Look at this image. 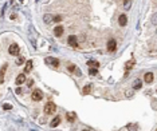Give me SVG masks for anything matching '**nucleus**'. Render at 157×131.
Listing matches in <instances>:
<instances>
[{
	"mask_svg": "<svg viewBox=\"0 0 157 131\" xmlns=\"http://www.w3.org/2000/svg\"><path fill=\"white\" fill-rule=\"evenodd\" d=\"M126 95H128V96H133V91H128V92H126Z\"/></svg>",
	"mask_w": 157,
	"mask_h": 131,
	"instance_id": "cd10ccee",
	"label": "nucleus"
},
{
	"mask_svg": "<svg viewBox=\"0 0 157 131\" xmlns=\"http://www.w3.org/2000/svg\"><path fill=\"white\" fill-rule=\"evenodd\" d=\"M67 41H69V44L73 45V47H78V37L75 36V35H70L69 39H67Z\"/></svg>",
	"mask_w": 157,
	"mask_h": 131,
	"instance_id": "39448f33",
	"label": "nucleus"
},
{
	"mask_svg": "<svg viewBox=\"0 0 157 131\" xmlns=\"http://www.w3.org/2000/svg\"><path fill=\"white\" fill-rule=\"evenodd\" d=\"M55 111H57V104H55L54 102L46 103V106H44V114L46 115H52Z\"/></svg>",
	"mask_w": 157,
	"mask_h": 131,
	"instance_id": "f257e3e1",
	"label": "nucleus"
},
{
	"mask_svg": "<svg viewBox=\"0 0 157 131\" xmlns=\"http://www.w3.org/2000/svg\"><path fill=\"white\" fill-rule=\"evenodd\" d=\"M152 21H153V24H157V13H154V15H153Z\"/></svg>",
	"mask_w": 157,
	"mask_h": 131,
	"instance_id": "393cba45",
	"label": "nucleus"
},
{
	"mask_svg": "<svg viewBox=\"0 0 157 131\" xmlns=\"http://www.w3.org/2000/svg\"><path fill=\"white\" fill-rule=\"evenodd\" d=\"M118 23H120L121 27H124V25H126V23H128V19H126V15H120V17H118Z\"/></svg>",
	"mask_w": 157,
	"mask_h": 131,
	"instance_id": "6e6552de",
	"label": "nucleus"
},
{
	"mask_svg": "<svg viewBox=\"0 0 157 131\" xmlns=\"http://www.w3.org/2000/svg\"><path fill=\"white\" fill-rule=\"evenodd\" d=\"M141 86H142V82H141L140 79H136V80H134V90L141 88Z\"/></svg>",
	"mask_w": 157,
	"mask_h": 131,
	"instance_id": "a211bd4d",
	"label": "nucleus"
},
{
	"mask_svg": "<svg viewBox=\"0 0 157 131\" xmlns=\"http://www.w3.org/2000/svg\"><path fill=\"white\" fill-rule=\"evenodd\" d=\"M24 82H26V75L24 74L17 75V78H16V84L17 86H19V84H23Z\"/></svg>",
	"mask_w": 157,
	"mask_h": 131,
	"instance_id": "9b49d317",
	"label": "nucleus"
},
{
	"mask_svg": "<svg viewBox=\"0 0 157 131\" xmlns=\"http://www.w3.org/2000/svg\"><path fill=\"white\" fill-rule=\"evenodd\" d=\"M61 20H62V17L59 16V15H58V16H54V21H57V23H59V21H61Z\"/></svg>",
	"mask_w": 157,
	"mask_h": 131,
	"instance_id": "a878e982",
	"label": "nucleus"
},
{
	"mask_svg": "<svg viewBox=\"0 0 157 131\" xmlns=\"http://www.w3.org/2000/svg\"><path fill=\"white\" fill-rule=\"evenodd\" d=\"M87 66H89L90 68H98L99 63H98V61H95V60H89V61H87Z\"/></svg>",
	"mask_w": 157,
	"mask_h": 131,
	"instance_id": "4468645a",
	"label": "nucleus"
},
{
	"mask_svg": "<svg viewBox=\"0 0 157 131\" xmlns=\"http://www.w3.org/2000/svg\"><path fill=\"white\" fill-rule=\"evenodd\" d=\"M156 35H157V29H156Z\"/></svg>",
	"mask_w": 157,
	"mask_h": 131,
	"instance_id": "2f4dec72",
	"label": "nucleus"
},
{
	"mask_svg": "<svg viewBox=\"0 0 157 131\" xmlns=\"http://www.w3.org/2000/svg\"><path fill=\"white\" fill-rule=\"evenodd\" d=\"M20 92H22V88H20V87H17V88H16V94H20Z\"/></svg>",
	"mask_w": 157,
	"mask_h": 131,
	"instance_id": "c756f323",
	"label": "nucleus"
},
{
	"mask_svg": "<svg viewBox=\"0 0 157 131\" xmlns=\"http://www.w3.org/2000/svg\"><path fill=\"white\" fill-rule=\"evenodd\" d=\"M3 108H4V110H11V108H12V106H11V104H8V103H4V104H3Z\"/></svg>",
	"mask_w": 157,
	"mask_h": 131,
	"instance_id": "4be33fe9",
	"label": "nucleus"
},
{
	"mask_svg": "<svg viewBox=\"0 0 157 131\" xmlns=\"http://www.w3.org/2000/svg\"><path fill=\"white\" fill-rule=\"evenodd\" d=\"M23 63H24V57H19V59H17V61H16L17 66H22Z\"/></svg>",
	"mask_w": 157,
	"mask_h": 131,
	"instance_id": "412c9836",
	"label": "nucleus"
},
{
	"mask_svg": "<svg viewBox=\"0 0 157 131\" xmlns=\"http://www.w3.org/2000/svg\"><path fill=\"white\" fill-rule=\"evenodd\" d=\"M8 53L9 55H12V56L19 55V45H17L16 43H12V44L8 47Z\"/></svg>",
	"mask_w": 157,
	"mask_h": 131,
	"instance_id": "7ed1b4c3",
	"label": "nucleus"
},
{
	"mask_svg": "<svg viewBox=\"0 0 157 131\" xmlns=\"http://www.w3.org/2000/svg\"><path fill=\"white\" fill-rule=\"evenodd\" d=\"M116 48H117V41L114 40V39H112V40H109L108 41V49L109 51H116Z\"/></svg>",
	"mask_w": 157,
	"mask_h": 131,
	"instance_id": "423d86ee",
	"label": "nucleus"
},
{
	"mask_svg": "<svg viewBox=\"0 0 157 131\" xmlns=\"http://www.w3.org/2000/svg\"><path fill=\"white\" fill-rule=\"evenodd\" d=\"M44 61H46V64H50V66H52V67H58V66H59V60H58V59L51 57V56L46 57Z\"/></svg>",
	"mask_w": 157,
	"mask_h": 131,
	"instance_id": "20e7f679",
	"label": "nucleus"
},
{
	"mask_svg": "<svg viewBox=\"0 0 157 131\" xmlns=\"http://www.w3.org/2000/svg\"><path fill=\"white\" fill-rule=\"evenodd\" d=\"M128 130L129 131H137V126L136 124H128Z\"/></svg>",
	"mask_w": 157,
	"mask_h": 131,
	"instance_id": "6ab92c4d",
	"label": "nucleus"
},
{
	"mask_svg": "<svg viewBox=\"0 0 157 131\" xmlns=\"http://www.w3.org/2000/svg\"><path fill=\"white\" fill-rule=\"evenodd\" d=\"M34 84V80H28V87H32Z\"/></svg>",
	"mask_w": 157,
	"mask_h": 131,
	"instance_id": "c85d7f7f",
	"label": "nucleus"
},
{
	"mask_svg": "<svg viewBox=\"0 0 157 131\" xmlns=\"http://www.w3.org/2000/svg\"><path fill=\"white\" fill-rule=\"evenodd\" d=\"M59 123H61V118H59V116H57V118L52 119V122L50 123V126H51V127H57Z\"/></svg>",
	"mask_w": 157,
	"mask_h": 131,
	"instance_id": "dca6fc26",
	"label": "nucleus"
},
{
	"mask_svg": "<svg viewBox=\"0 0 157 131\" xmlns=\"http://www.w3.org/2000/svg\"><path fill=\"white\" fill-rule=\"evenodd\" d=\"M20 1H24V0H20Z\"/></svg>",
	"mask_w": 157,
	"mask_h": 131,
	"instance_id": "473e14b6",
	"label": "nucleus"
},
{
	"mask_svg": "<svg viewBox=\"0 0 157 131\" xmlns=\"http://www.w3.org/2000/svg\"><path fill=\"white\" fill-rule=\"evenodd\" d=\"M43 20H44L47 24H51V23L54 21V16H52V15H50V13H46L44 16H43Z\"/></svg>",
	"mask_w": 157,
	"mask_h": 131,
	"instance_id": "1a4fd4ad",
	"label": "nucleus"
},
{
	"mask_svg": "<svg viewBox=\"0 0 157 131\" xmlns=\"http://www.w3.org/2000/svg\"><path fill=\"white\" fill-rule=\"evenodd\" d=\"M75 70H77V67H75L74 64H70V66H69V71H71V72H75Z\"/></svg>",
	"mask_w": 157,
	"mask_h": 131,
	"instance_id": "5701e85b",
	"label": "nucleus"
},
{
	"mask_svg": "<svg viewBox=\"0 0 157 131\" xmlns=\"http://www.w3.org/2000/svg\"><path fill=\"white\" fill-rule=\"evenodd\" d=\"M31 99H32L34 102H39V100H42V99H43V92H42L39 88L34 90L32 94H31Z\"/></svg>",
	"mask_w": 157,
	"mask_h": 131,
	"instance_id": "f03ea898",
	"label": "nucleus"
},
{
	"mask_svg": "<svg viewBox=\"0 0 157 131\" xmlns=\"http://www.w3.org/2000/svg\"><path fill=\"white\" fill-rule=\"evenodd\" d=\"M130 1H132V0H124L125 9H129V8H130Z\"/></svg>",
	"mask_w": 157,
	"mask_h": 131,
	"instance_id": "aec40b11",
	"label": "nucleus"
},
{
	"mask_svg": "<svg viewBox=\"0 0 157 131\" xmlns=\"http://www.w3.org/2000/svg\"><path fill=\"white\" fill-rule=\"evenodd\" d=\"M133 66H134V60H129V61H126V64H125V70H126V72H128L130 68H133Z\"/></svg>",
	"mask_w": 157,
	"mask_h": 131,
	"instance_id": "2eb2a0df",
	"label": "nucleus"
},
{
	"mask_svg": "<svg viewBox=\"0 0 157 131\" xmlns=\"http://www.w3.org/2000/svg\"><path fill=\"white\" fill-rule=\"evenodd\" d=\"M82 131H90V130H87V128H85V130H82Z\"/></svg>",
	"mask_w": 157,
	"mask_h": 131,
	"instance_id": "7c9ffc66",
	"label": "nucleus"
},
{
	"mask_svg": "<svg viewBox=\"0 0 157 131\" xmlns=\"http://www.w3.org/2000/svg\"><path fill=\"white\" fill-rule=\"evenodd\" d=\"M31 70H32V60H28L27 63H26V66H24V72L26 74H28Z\"/></svg>",
	"mask_w": 157,
	"mask_h": 131,
	"instance_id": "ddd939ff",
	"label": "nucleus"
},
{
	"mask_svg": "<svg viewBox=\"0 0 157 131\" xmlns=\"http://www.w3.org/2000/svg\"><path fill=\"white\" fill-rule=\"evenodd\" d=\"M90 74H91V75H97V74H98L97 68H90Z\"/></svg>",
	"mask_w": 157,
	"mask_h": 131,
	"instance_id": "b1692460",
	"label": "nucleus"
},
{
	"mask_svg": "<svg viewBox=\"0 0 157 131\" xmlns=\"http://www.w3.org/2000/svg\"><path fill=\"white\" fill-rule=\"evenodd\" d=\"M63 33V27L62 25H58V27H55V29H54V35L57 37H59Z\"/></svg>",
	"mask_w": 157,
	"mask_h": 131,
	"instance_id": "9d476101",
	"label": "nucleus"
},
{
	"mask_svg": "<svg viewBox=\"0 0 157 131\" xmlns=\"http://www.w3.org/2000/svg\"><path fill=\"white\" fill-rule=\"evenodd\" d=\"M83 95H87V94H90L91 92V84H86V86L83 87Z\"/></svg>",
	"mask_w": 157,
	"mask_h": 131,
	"instance_id": "f3484780",
	"label": "nucleus"
},
{
	"mask_svg": "<svg viewBox=\"0 0 157 131\" xmlns=\"http://www.w3.org/2000/svg\"><path fill=\"white\" fill-rule=\"evenodd\" d=\"M75 74L78 75V76H81V75H82V72H81V70H79V68H77V70H75Z\"/></svg>",
	"mask_w": 157,
	"mask_h": 131,
	"instance_id": "bb28decb",
	"label": "nucleus"
},
{
	"mask_svg": "<svg viewBox=\"0 0 157 131\" xmlns=\"http://www.w3.org/2000/svg\"><path fill=\"white\" fill-rule=\"evenodd\" d=\"M153 79H154V76H153V72H146V74L144 75V80L145 83H152Z\"/></svg>",
	"mask_w": 157,
	"mask_h": 131,
	"instance_id": "0eeeda50",
	"label": "nucleus"
},
{
	"mask_svg": "<svg viewBox=\"0 0 157 131\" xmlns=\"http://www.w3.org/2000/svg\"><path fill=\"white\" fill-rule=\"evenodd\" d=\"M156 131H157V130H156Z\"/></svg>",
	"mask_w": 157,
	"mask_h": 131,
	"instance_id": "72a5a7b5",
	"label": "nucleus"
},
{
	"mask_svg": "<svg viewBox=\"0 0 157 131\" xmlns=\"http://www.w3.org/2000/svg\"><path fill=\"white\" fill-rule=\"evenodd\" d=\"M66 118L69 122L73 123L75 120V118H77V115H75V112H66Z\"/></svg>",
	"mask_w": 157,
	"mask_h": 131,
	"instance_id": "f8f14e48",
	"label": "nucleus"
}]
</instances>
